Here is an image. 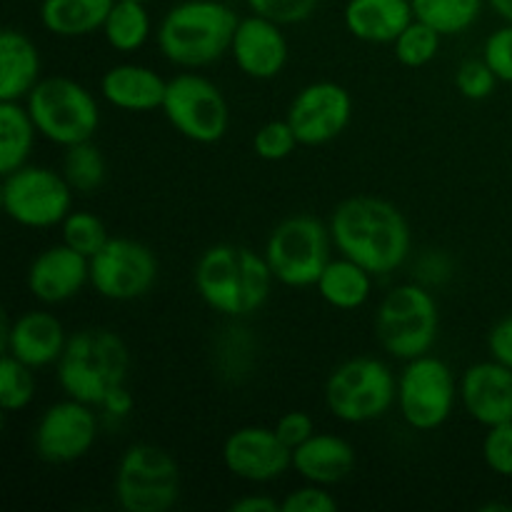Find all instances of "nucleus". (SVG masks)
Instances as JSON below:
<instances>
[{"mask_svg":"<svg viewBox=\"0 0 512 512\" xmlns=\"http://www.w3.org/2000/svg\"><path fill=\"white\" fill-rule=\"evenodd\" d=\"M215 358H218V368L223 370V375H230L235 380L248 375L250 360H253V343L248 338V330L230 328V335L220 340Z\"/></svg>","mask_w":512,"mask_h":512,"instance_id":"nucleus-36","label":"nucleus"},{"mask_svg":"<svg viewBox=\"0 0 512 512\" xmlns=\"http://www.w3.org/2000/svg\"><path fill=\"white\" fill-rule=\"evenodd\" d=\"M460 403L483 428L512 423V368L493 358L470 365L460 378Z\"/></svg>","mask_w":512,"mask_h":512,"instance_id":"nucleus-20","label":"nucleus"},{"mask_svg":"<svg viewBox=\"0 0 512 512\" xmlns=\"http://www.w3.org/2000/svg\"><path fill=\"white\" fill-rule=\"evenodd\" d=\"M250 13L263 15L280 25H298L318 10L320 0H245Z\"/></svg>","mask_w":512,"mask_h":512,"instance_id":"nucleus-37","label":"nucleus"},{"mask_svg":"<svg viewBox=\"0 0 512 512\" xmlns=\"http://www.w3.org/2000/svg\"><path fill=\"white\" fill-rule=\"evenodd\" d=\"M498 83V75L485 63V58H470L460 63V68L455 70V88L468 100L490 98L495 88H498Z\"/></svg>","mask_w":512,"mask_h":512,"instance_id":"nucleus-35","label":"nucleus"},{"mask_svg":"<svg viewBox=\"0 0 512 512\" xmlns=\"http://www.w3.org/2000/svg\"><path fill=\"white\" fill-rule=\"evenodd\" d=\"M298 145V135H295L288 118L270 120V123L260 125L258 133L253 135V153L268 163H280V160L290 158Z\"/></svg>","mask_w":512,"mask_h":512,"instance_id":"nucleus-34","label":"nucleus"},{"mask_svg":"<svg viewBox=\"0 0 512 512\" xmlns=\"http://www.w3.org/2000/svg\"><path fill=\"white\" fill-rule=\"evenodd\" d=\"M60 238H63L60 243H65L68 248L78 250L85 258H93L108 243L110 235L98 215L85 213V210H70L68 218L60 223Z\"/></svg>","mask_w":512,"mask_h":512,"instance_id":"nucleus-33","label":"nucleus"},{"mask_svg":"<svg viewBox=\"0 0 512 512\" xmlns=\"http://www.w3.org/2000/svg\"><path fill=\"white\" fill-rule=\"evenodd\" d=\"M353 120V98L348 88L333 80H318L298 90L288 108V123L293 125L298 143L305 148L333 143L348 130Z\"/></svg>","mask_w":512,"mask_h":512,"instance_id":"nucleus-15","label":"nucleus"},{"mask_svg":"<svg viewBox=\"0 0 512 512\" xmlns=\"http://www.w3.org/2000/svg\"><path fill=\"white\" fill-rule=\"evenodd\" d=\"M415 18L433 25L443 38L468 33L478 23L485 0H410Z\"/></svg>","mask_w":512,"mask_h":512,"instance_id":"nucleus-29","label":"nucleus"},{"mask_svg":"<svg viewBox=\"0 0 512 512\" xmlns=\"http://www.w3.org/2000/svg\"><path fill=\"white\" fill-rule=\"evenodd\" d=\"M140 3H148V0H140Z\"/></svg>","mask_w":512,"mask_h":512,"instance_id":"nucleus-48","label":"nucleus"},{"mask_svg":"<svg viewBox=\"0 0 512 512\" xmlns=\"http://www.w3.org/2000/svg\"><path fill=\"white\" fill-rule=\"evenodd\" d=\"M230 58L248 78H278L290 58V45L283 33V25L255 13L240 18L233 43H230Z\"/></svg>","mask_w":512,"mask_h":512,"instance_id":"nucleus-17","label":"nucleus"},{"mask_svg":"<svg viewBox=\"0 0 512 512\" xmlns=\"http://www.w3.org/2000/svg\"><path fill=\"white\" fill-rule=\"evenodd\" d=\"M450 275H453V263H450V258L445 253L433 250V253H428L420 258L418 280L425 285V288H428V285L445 283Z\"/></svg>","mask_w":512,"mask_h":512,"instance_id":"nucleus-43","label":"nucleus"},{"mask_svg":"<svg viewBox=\"0 0 512 512\" xmlns=\"http://www.w3.org/2000/svg\"><path fill=\"white\" fill-rule=\"evenodd\" d=\"M100 433V415L93 405L68 398L40 415L33 430V448L50 465H70L93 450Z\"/></svg>","mask_w":512,"mask_h":512,"instance_id":"nucleus-14","label":"nucleus"},{"mask_svg":"<svg viewBox=\"0 0 512 512\" xmlns=\"http://www.w3.org/2000/svg\"><path fill=\"white\" fill-rule=\"evenodd\" d=\"M490 358L512 368V313L500 318L488 333Z\"/></svg>","mask_w":512,"mask_h":512,"instance_id":"nucleus-42","label":"nucleus"},{"mask_svg":"<svg viewBox=\"0 0 512 512\" xmlns=\"http://www.w3.org/2000/svg\"><path fill=\"white\" fill-rule=\"evenodd\" d=\"M480 510H485V512H493V510H512L510 505H505V503H490V505H483V508Z\"/></svg>","mask_w":512,"mask_h":512,"instance_id":"nucleus-47","label":"nucleus"},{"mask_svg":"<svg viewBox=\"0 0 512 512\" xmlns=\"http://www.w3.org/2000/svg\"><path fill=\"white\" fill-rule=\"evenodd\" d=\"M103 35L108 45L118 53H135L153 35V20L140 0H115L103 23Z\"/></svg>","mask_w":512,"mask_h":512,"instance_id":"nucleus-28","label":"nucleus"},{"mask_svg":"<svg viewBox=\"0 0 512 512\" xmlns=\"http://www.w3.org/2000/svg\"><path fill=\"white\" fill-rule=\"evenodd\" d=\"M460 400L453 368L438 355H420L405 363L398 378V410L405 425L418 433L443 428Z\"/></svg>","mask_w":512,"mask_h":512,"instance_id":"nucleus-10","label":"nucleus"},{"mask_svg":"<svg viewBox=\"0 0 512 512\" xmlns=\"http://www.w3.org/2000/svg\"><path fill=\"white\" fill-rule=\"evenodd\" d=\"M73 193L75 190L60 170L45 165H23L3 175L0 203L5 215L20 228H60V223L73 210Z\"/></svg>","mask_w":512,"mask_h":512,"instance_id":"nucleus-11","label":"nucleus"},{"mask_svg":"<svg viewBox=\"0 0 512 512\" xmlns=\"http://www.w3.org/2000/svg\"><path fill=\"white\" fill-rule=\"evenodd\" d=\"M115 0H43L40 23L55 38H85L103 30Z\"/></svg>","mask_w":512,"mask_h":512,"instance_id":"nucleus-26","label":"nucleus"},{"mask_svg":"<svg viewBox=\"0 0 512 512\" xmlns=\"http://www.w3.org/2000/svg\"><path fill=\"white\" fill-rule=\"evenodd\" d=\"M333 245L370 273L390 275L408 260L413 235L405 215L375 195H353L333 210L328 220Z\"/></svg>","mask_w":512,"mask_h":512,"instance_id":"nucleus-1","label":"nucleus"},{"mask_svg":"<svg viewBox=\"0 0 512 512\" xmlns=\"http://www.w3.org/2000/svg\"><path fill=\"white\" fill-rule=\"evenodd\" d=\"M273 428L275 433H278V438L283 440L290 450L303 445L305 440L315 433L313 418H310L308 413H303V410H290V413L280 415L278 423H275Z\"/></svg>","mask_w":512,"mask_h":512,"instance_id":"nucleus-41","label":"nucleus"},{"mask_svg":"<svg viewBox=\"0 0 512 512\" xmlns=\"http://www.w3.org/2000/svg\"><path fill=\"white\" fill-rule=\"evenodd\" d=\"M240 18L220 0H180L168 10L155 30L160 53L183 70L208 68L230 55Z\"/></svg>","mask_w":512,"mask_h":512,"instance_id":"nucleus-3","label":"nucleus"},{"mask_svg":"<svg viewBox=\"0 0 512 512\" xmlns=\"http://www.w3.org/2000/svg\"><path fill=\"white\" fill-rule=\"evenodd\" d=\"M483 58L498 75L500 83L512 85V23H505L503 28L488 35L483 45Z\"/></svg>","mask_w":512,"mask_h":512,"instance_id":"nucleus-40","label":"nucleus"},{"mask_svg":"<svg viewBox=\"0 0 512 512\" xmlns=\"http://www.w3.org/2000/svg\"><path fill=\"white\" fill-rule=\"evenodd\" d=\"M373 278L368 268H363L360 263H355L353 258H330V263L325 265V270L320 273L315 290H318L320 298L335 310H358L373 295Z\"/></svg>","mask_w":512,"mask_h":512,"instance_id":"nucleus-25","label":"nucleus"},{"mask_svg":"<svg viewBox=\"0 0 512 512\" xmlns=\"http://www.w3.org/2000/svg\"><path fill=\"white\" fill-rule=\"evenodd\" d=\"M223 465L245 483H273L293 468V450L278 438L275 428L245 425L223 443Z\"/></svg>","mask_w":512,"mask_h":512,"instance_id":"nucleus-16","label":"nucleus"},{"mask_svg":"<svg viewBox=\"0 0 512 512\" xmlns=\"http://www.w3.org/2000/svg\"><path fill=\"white\" fill-rule=\"evenodd\" d=\"M398 403V378L380 358H350L325 380V405L345 425L385 418Z\"/></svg>","mask_w":512,"mask_h":512,"instance_id":"nucleus-6","label":"nucleus"},{"mask_svg":"<svg viewBox=\"0 0 512 512\" xmlns=\"http://www.w3.org/2000/svg\"><path fill=\"white\" fill-rule=\"evenodd\" d=\"M90 285V258L65 243L50 245L28 268V290L38 303L60 305Z\"/></svg>","mask_w":512,"mask_h":512,"instance_id":"nucleus-18","label":"nucleus"},{"mask_svg":"<svg viewBox=\"0 0 512 512\" xmlns=\"http://www.w3.org/2000/svg\"><path fill=\"white\" fill-rule=\"evenodd\" d=\"M348 33L373 45H393L415 20L410 0H348L343 10Z\"/></svg>","mask_w":512,"mask_h":512,"instance_id":"nucleus-23","label":"nucleus"},{"mask_svg":"<svg viewBox=\"0 0 512 512\" xmlns=\"http://www.w3.org/2000/svg\"><path fill=\"white\" fill-rule=\"evenodd\" d=\"M193 280L203 303L225 318L258 313L275 283L263 253L230 243L210 245L198 258Z\"/></svg>","mask_w":512,"mask_h":512,"instance_id":"nucleus-2","label":"nucleus"},{"mask_svg":"<svg viewBox=\"0 0 512 512\" xmlns=\"http://www.w3.org/2000/svg\"><path fill=\"white\" fill-rule=\"evenodd\" d=\"M133 395H130L128 385H120L113 393H108V398L100 403L98 410H103L105 420H125L130 413H133Z\"/></svg>","mask_w":512,"mask_h":512,"instance_id":"nucleus-44","label":"nucleus"},{"mask_svg":"<svg viewBox=\"0 0 512 512\" xmlns=\"http://www.w3.org/2000/svg\"><path fill=\"white\" fill-rule=\"evenodd\" d=\"M23 103L40 138L60 148L93 140V135L98 133V100L78 80L63 78V75L40 78V83L30 90Z\"/></svg>","mask_w":512,"mask_h":512,"instance_id":"nucleus-7","label":"nucleus"},{"mask_svg":"<svg viewBox=\"0 0 512 512\" xmlns=\"http://www.w3.org/2000/svg\"><path fill=\"white\" fill-rule=\"evenodd\" d=\"M175 133L200 145H213L230 128V105L223 90L200 73H178L168 80L163 108Z\"/></svg>","mask_w":512,"mask_h":512,"instance_id":"nucleus-12","label":"nucleus"},{"mask_svg":"<svg viewBox=\"0 0 512 512\" xmlns=\"http://www.w3.org/2000/svg\"><path fill=\"white\" fill-rule=\"evenodd\" d=\"M35 370L5 355L0 360V408L5 413H20L35 400Z\"/></svg>","mask_w":512,"mask_h":512,"instance_id":"nucleus-32","label":"nucleus"},{"mask_svg":"<svg viewBox=\"0 0 512 512\" xmlns=\"http://www.w3.org/2000/svg\"><path fill=\"white\" fill-rule=\"evenodd\" d=\"M438 330V300L423 283L395 285L380 300L375 313V335L390 358L408 363L430 353L438 340Z\"/></svg>","mask_w":512,"mask_h":512,"instance_id":"nucleus-5","label":"nucleus"},{"mask_svg":"<svg viewBox=\"0 0 512 512\" xmlns=\"http://www.w3.org/2000/svg\"><path fill=\"white\" fill-rule=\"evenodd\" d=\"M168 80L158 70L138 63L113 65L100 78V95L105 103L125 113H150L163 108Z\"/></svg>","mask_w":512,"mask_h":512,"instance_id":"nucleus-21","label":"nucleus"},{"mask_svg":"<svg viewBox=\"0 0 512 512\" xmlns=\"http://www.w3.org/2000/svg\"><path fill=\"white\" fill-rule=\"evenodd\" d=\"M440 45H443V35L433 25L415 18L398 35V40L393 43V53L398 63L405 65V68H425V65L438 58Z\"/></svg>","mask_w":512,"mask_h":512,"instance_id":"nucleus-31","label":"nucleus"},{"mask_svg":"<svg viewBox=\"0 0 512 512\" xmlns=\"http://www.w3.org/2000/svg\"><path fill=\"white\" fill-rule=\"evenodd\" d=\"M330 248V225L310 213H298L275 225L263 255L275 283L285 288H315L320 273L330 263Z\"/></svg>","mask_w":512,"mask_h":512,"instance_id":"nucleus-8","label":"nucleus"},{"mask_svg":"<svg viewBox=\"0 0 512 512\" xmlns=\"http://www.w3.org/2000/svg\"><path fill=\"white\" fill-rule=\"evenodd\" d=\"M158 280V258L133 238H110L90 258V288L113 303L140 300Z\"/></svg>","mask_w":512,"mask_h":512,"instance_id":"nucleus-13","label":"nucleus"},{"mask_svg":"<svg viewBox=\"0 0 512 512\" xmlns=\"http://www.w3.org/2000/svg\"><path fill=\"white\" fill-rule=\"evenodd\" d=\"M358 455L345 438L333 433H313L293 450V470L305 483L333 485L343 483L353 473Z\"/></svg>","mask_w":512,"mask_h":512,"instance_id":"nucleus-22","label":"nucleus"},{"mask_svg":"<svg viewBox=\"0 0 512 512\" xmlns=\"http://www.w3.org/2000/svg\"><path fill=\"white\" fill-rule=\"evenodd\" d=\"M483 460L495 475L512 478V423L488 428L483 438Z\"/></svg>","mask_w":512,"mask_h":512,"instance_id":"nucleus-38","label":"nucleus"},{"mask_svg":"<svg viewBox=\"0 0 512 512\" xmlns=\"http://www.w3.org/2000/svg\"><path fill=\"white\" fill-rule=\"evenodd\" d=\"M40 83V53L23 30L0 33V100H25Z\"/></svg>","mask_w":512,"mask_h":512,"instance_id":"nucleus-24","label":"nucleus"},{"mask_svg":"<svg viewBox=\"0 0 512 512\" xmlns=\"http://www.w3.org/2000/svg\"><path fill=\"white\" fill-rule=\"evenodd\" d=\"M485 3H488L505 23H512V0H485Z\"/></svg>","mask_w":512,"mask_h":512,"instance_id":"nucleus-46","label":"nucleus"},{"mask_svg":"<svg viewBox=\"0 0 512 512\" xmlns=\"http://www.w3.org/2000/svg\"><path fill=\"white\" fill-rule=\"evenodd\" d=\"M68 345V333L60 318L45 310H28L3 325V353L13 355L28 368L55 365Z\"/></svg>","mask_w":512,"mask_h":512,"instance_id":"nucleus-19","label":"nucleus"},{"mask_svg":"<svg viewBox=\"0 0 512 512\" xmlns=\"http://www.w3.org/2000/svg\"><path fill=\"white\" fill-rule=\"evenodd\" d=\"M280 510L283 512H333L338 510V500L333 498L325 485L305 483L300 488L290 490L283 500H280Z\"/></svg>","mask_w":512,"mask_h":512,"instance_id":"nucleus-39","label":"nucleus"},{"mask_svg":"<svg viewBox=\"0 0 512 512\" xmlns=\"http://www.w3.org/2000/svg\"><path fill=\"white\" fill-rule=\"evenodd\" d=\"M35 135L38 128L23 100H0V175L28 165Z\"/></svg>","mask_w":512,"mask_h":512,"instance_id":"nucleus-27","label":"nucleus"},{"mask_svg":"<svg viewBox=\"0 0 512 512\" xmlns=\"http://www.w3.org/2000/svg\"><path fill=\"white\" fill-rule=\"evenodd\" d=\"M130 350L118 333L85 328L70 335L55 363V378L68 398L100 408L108 393L128 383Z\"/></svg>","mask_w":512,"mask_h":512,"instance_id":"nucleus-4","label":"nucleus"},{"mask_svg":"<svg viewBox=\"0 0 512 512\" xmlns=\"http://www.w3.org/2000/svg\"><path fill=\"white\" fill-rule=\"evenodd\" d=\"M233 512H278L280 510V500L270 498V495H258V493H250L243 495V498L235 500L230 505Z\"/></svg>","mask_w":512,"mask_h":512,"instance_id":"nucleus-45","label":"nucleus"},{"mask_svg":"<svg viewBox=\"0 0 512 512\" xmlns=\"http://www.w3.org/2000/svg\"><path fill=\"white\" fill-rule=\"evenodd\" d=\"M180 465L168 450L135 443L120 455L113 493L125 512H168L180 498Z\"/></svg>","mask_w":512,"mask_h":512,"instance_id":"nucleus-9","label":"nucleus"},{"mask_svg":"<svg viewBox=\"0 0 512 512\" xmlns=\"http://www.w3.org/2000/svg\"><path fill=\"white\" fill-rule=\"evenodd\" d=\"M60 173L65 175V180H68L75 193L90 195L105 183L108 165H105V158L98 145H93V140H85V143L65 148L63 170Z\"/></svg>","mask_w":512,"mask_h":512,"instance_id":"nucleus-30","label":"nucleus"}]
</instances>
